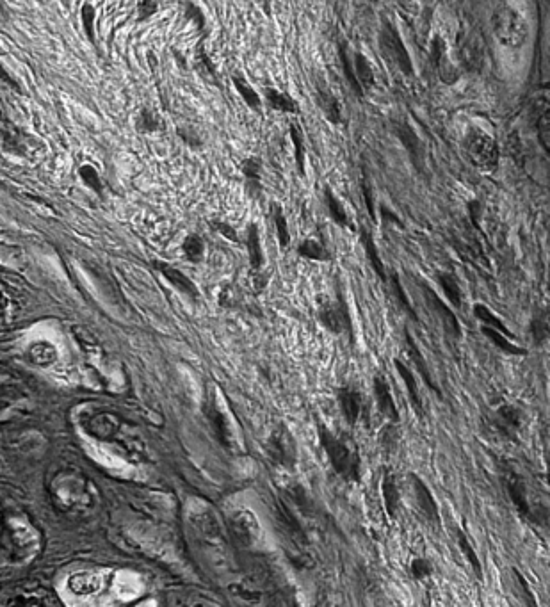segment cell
Returning a JSON list of instances; mask_svg holds the SVG:
<instances>
[{
  "label": "cell",
  "instance_id": "cell-11",
  "mask_svg": "<svg viewBox=\"0 0 550 607\" xmlns=\"http://www.w3.org/2000/svg\"><path fill=\"white\" fill-rule=\"evenodd\" d=\"M374 390H376V396H378L381 412L385 413V415H389L390 419L397 421L396 403H394V399H392V394H390L389 385H387L385 378L378 376V378L374 380Z\"/></svg>",
  "mask_w": 550,
  "mask_h": 607
},
{
  "label": "cell",
  "instance_id": "cell-23",
  "mask_svg": "<svg viewBox=\"0 0 550 607\" xmlns=\"http://www.w3.org/2000/svg\"><path fill=\"white\" fill-rule=\"evenodd\" d=\"M397 136H399V139L405 143L406 148L410 150V154L413 155V159H415V161H417V159H422L421 141H419L417 136H415V132H413L412 127H408L406 123L399 125V127H397Z\"/></svg>",
  "mask_w": 550,
  "mask_h": 607
},
{
  "label": "cell",
  "instance_id": "cell-41",
  "mask_svg": "<svg viewBox=\"0 0 550 607\" xmlns=\"http://www.w3.org/2000/svg\"><path fill=\"white\" fill-rule=\"evenodd\" d=\"M362 189H364L365 203H367L369 214H371V218L376 221V214H374L373 187H371V184L367 182L365 177L364 180H362Z\"/></svg>",
  "mask_w": 550,
  "mask_h": 607
},
{
  "label": "cell",
  "instance_id": "cell-35",
  "mask_svg": "<svg viewBox=\"0 0 550 607\" xmlns=\"http://www.w3.org/2000/svg\"><path fill=\"white\" fill-rule=\"evenodd\" d=\"M56 357V351L47 346V344H38V346H34L33 348V360L34 362H38V364L45 365L50 364L52 360Z\"/></svg>",
  "mask_w": 550,
  "mask_h": 607
},
{
  "label": "cell",
  "instance_id": "cell-21",
  "mask_svg": "<svg viewBox=\"0 0 550 607\" xmlns=\"http://www.w3.org/2000/svg\"><path fill=\"white\" fill-rule=\"evenodd\" d=\"M406 346H408L410 357H412L413 362H415V365H417V369H419V373L422 374V378L426 380V383H428L431 389H435V383H433V380H431L428 365H426V362H424V357H422L421 351H419L417 344H415V340H413L412 335H410L408 332H406Z\"/></svg>",
  "mask_w": 550,
  "mask_h": 607
},
{
  "label": "cell",
  "instance_id": "cell-29",
  "mask_svg": "<svg viewBox=\"0 0 550 607\" xmlns=\"http://www.w3.org/2000/svg\"><path fill=\"white\" fill-rule=\"evenodd\" d=\"M291 138L296 148V162L301 175H305V143H303V132L298 123H291Z\"/></svg>",
  "mask_w": 550,
  "mask_h": 607
},
{
  "label": "cell",
  "instance_id": "cell-33",
  "mask_svg": "<svg viewBox=\"0 0 550 607\" xmlns=\"http://www.w3.org/2000/svg\"><path fill=\"white\" fill-rule=\"evenodd\" d=\"M531 333H533L536 344H542L543 340L549 337V316L545 312L534 317L533 324H531Z\"/></svg>",
  "mask_w": 550,
  "mask_h": 607
},
{
  "label": "cell",
  "instance_id": "cell-18",
  "mask_svg": "<svg viewBox=\"0 0 550 607\" xmlns=\"http://www.w3.org/2000/svg\"><path fill=\"white\" fill-rule=\"evenodd\" d=\"M474 314L478 317L479 321L485 323L486 328H492L495 332L502 333V335H511L510 330L506 328V324L502 323L499 317L495 316L494 312L490 308L476 303L474 305Z\"/></svg>",
  "mask_w": 550,
  "mask_h": 607
},
{
  "label": "cell",
  "instance_id": "cell-39",
  "mask_svg": "<svg viewBox=\"0 0 550 607\" xmlns=\"http://www.w3.org/2000/svg\"><path fill=\"white\" fill-rule=\"evenodd\" d=\"M460 545H462L463 552H465V554L469 556L470 565H472V568H474V572H476V575H478V577H481V574H483V572H481V565H479V561L478 558H476V554L472 552V547H470L469 542L465 540V536L463 535H460Z\"/></svg>",
  "mask_w": 550,
  "mask_h": 607
},
{
  "label": "cell",
  "instance_id": "cell-8",
  "mask_svg": "<svg viewBox=\"0 0 550 607\" xmlns=\"http://www.w3.org/2000/svg\"><path fill=\"white\" fill-rule=\"evenodd\" d=\"M321 323L333 333H342L344 330H351V321L346 308L335 307V305H326L319 312Z\"/></svg>",
  "mask_w": 550,
  "mask_h": 607
},
{
  "label": "cell",
  "instance_id": "cell-26",
  "mask_svg": "<svg viewBox=\"0 0 550 607\" xmlns=\"http://www.w3.org/2000/svg\"><path fill=\"white\" fill-rule=\"evenodd\" d=\"M483 333H485L488 339L494 342L497 348L502 349L504 353H510V355H526V349L518 348V346H515L513 342H510V340H508V337H506V335H502V333L495 332V330H492V328H486V326H483Z\"/></svg>",
  "mask_w": 550,
  "mask_h": 607
},
{
  "label": "cell",
  "instance_id": "cell-17",
  "mask_svg": "<svg viewBox=\"0 0 550 607\" xmlns=\"http://www.w3.org/2000/svg\"><path fill=\"white\" fill-rule=\"evenodd\" d=\"M360 237H362V244H364L365 253H367V257H369V260H371L374 271H376L381 280L385 282V280H387V275H385V266H383L380 253H378V248H376V244H374L373 235L369 234V232H365V230H362Z\"/></svg>",
  "mask_w": 550,
  "mask_h": 607
},
{
  "label": "cell",
  "instance_id": "cell-30",
  "mask_svg": "<svg viewBox=\"0 0 550 607\" xmlns=\"http://www.w3.org/2000/svg\"><path fill=\"white\" fill-rule=\"evenodd\" d=\"M232 81H234L235 90L241 93L244 102H246L251 109H260V98L259 95H257V91L253 90L250 84L244 81L243 77H234Z\"/></svg>",
  "mask_w": 550,
  "mask_h": 607
},
{
  "label": "cell",
  "instance_id": "cell-40",
  "mask_svg": "<svg viewBox=\"0 0 550 607\" xmlns=\"http://www.w3.org/2000/svg\"><path fill=\"white\" fill-rule=\"evenodd\" d=\"M93 18H95L93 8L89 4H84V8H82V20H84V29H86V33H88L91 40L95 38V34H93Z\"/></svg>",
  "mask_w": 550,
  "mask_h": 607
},
{
  "label": "cell",
  "instance_id": "cell-38",
  "mask_svg": "<svg viewBox=\"0 0 550 607\" xmlns=\"http://www.w3.org/2000/svg\"><path fill=\"white\" fill-rule=\"evenodd\" d=\"M81 177L88 186L93 187L95 191H102V184H100V179H98L97 171L93 170L91 166H82L81 168Z\"/></svg>",
  "mask_w": 550,
  "mask_h": 607
},
{
  "label": "cell",
  "instance_id": "cell-15",
  "mask_svg": "<svg viewBox=\"0 0 550 607\" xmlns=\"http://www.w3.org/2000/svg\"><path fill=\"white\" fill-rule=\"evenodd\" d=\"M355 77L362 90H373L374 88V73L373 68L369 65V61L362 54H355Z\"/></svg>",
  "mask_w": 550,
  "mask_h": 607
},
{
  "label": "cell",
  "instance_id": "cell-4",
  "mask_svg": "<svg viewBox=\"0 0 550 607\" xmlns=\"http://www.w3.org/2000/svg\"><path fill=\"white\" fill-rule=\"evenodd\" d=\"M380 47L383 50L385 57L392 61L394 65L405 73V75H412L413 65L410 54L406 50L405 43L401 40V36L397 33L396 29L390 24H385V29L380 34Z\"/></svg>",
  "mask_w": 550,
  "mask_h": 607
},
{
  "label": "cell",
  "instance_id": "cell-9",
  "mask_svg": "<svg viewBox=\"0 0 550 607\" xmlns=\"http://www.w3.org/2000/svg\"><path fill=\"white\" fill-rule=\"evenodd\" d=\"M155 268L159 269L162 276H166L168 282H170L173 287H177L178 291L184 292V294L191 296V298H195V300L200 296V292L196 289V285L193 284L182 271L171 268V266L164 264V262H155Z\"/></svg>",
  "mask_w": 550,
  "mask_h": 607
},
{
  "label": "cell",
  "instance_id": "cell-42",
  "mask_svg": "<svg viewBox=\"0 0 550 607\" xmlns=\"http://www.w3.org/2000/svg\"><path fill=\"white\" fill-rule=\"evenodd\" d=\"M155 9H157V4H154V2H141L139 4V15H141V18H148L150 15H154Z\"/></svg>",
  "mask_w": 550,
  "mask_h": 607
},
{
  "label": "cell",
  "instance_id": "cell-28",
  "mask_svg": "<svg viewBox=\"0 0 550 607\" xmlns=\"http://www.w3.org/2000/svg\"><path fill=\"white\" fill-rule=\"evenodd\" d=\"M324 193H326V203H328V211H330V216H332L333 221H335V223H339L340 227L348 228V214H346V211H344L342 203H340L339 200L333 196L330 189H326Z\"/></svg>",
  "mask_w": 550,
  "mask_h": 607
},
{
  "label": "cell",
  "instance_id": "cell-20",
  "mask_svg": "<svg viewBox=\"0 0 550 607\" xmlns=\"http://www.w3.org/2000/svg\"><path fill=\"white\" fill-rule=\"evenodd\" d=\"M396 367L399 374H401V378L405 380L406 389H408V394H410V399H412L413 406H415V410L417 412H422V401L421 396H419V389H417V385H415V378H413V374L410 373V369L406 367L401 360H396Z\"/></svg>",
  "mask_w": 550,
  "mask_h": 607
},
{
  "label": "cell",
  "instance_id": "cell-43",
  "mask_svg": "<svg viewBox=\"0 0 550 607\" xmlns=\"http://www.w3.org/2000/svg\"><path fill=\"white\" fill-rule=\"evenodd\" d=\"M216 227H218L219 232L223 235H227L228 239H232V241H237V237H235V232L232 228L225 225V223H214Z\"/></svg>",
  "mask_w": 550,
  "mask_h": 607
},
{
  "label": "cell",
  "instance_id": "cell-2",
  "mask_svg": "<svg viewBox=\"0 0 550 607\" xmlns=\"http://www.w3.org/2000/svg\"><path fill=\"white\" fill-rule=\"evenodd\" d=\"M492 29L495 38L508 49H520L522 45H526L529 38V25L526 18L510 4H501L495 8L492 15Z\"/></svg>",
  "mask_w": 550,
  "mask_h": 607
},
{
  "label": "cell",
  "instance_id": "cell-34",
  "mask_svg": "<svg viewBox=\"0 0 550 607\" xmlns=\"http://www.w3.org/2000/svg\"><path fill=\"white\" fill-rule=\"evenodd\" d=\"M243 173L246 180L250 182L251 186L260 187V177H262V166L257 159H246L243 162Z\"/></svg>",
  "mask_w": 550,
  "mask_h": 607
},
{
  "label": "cell",
  "instance_id": "cell-3",
  "mask_svg": "<svg viewBox=\"0 0 550 607\" xmlns=\"http://www.w3.org/2000/svg\"><path fill=\"white\" fill-rule=\"evenodd\" d=\"M465 152L478 170L494 171L499 164V146L485 130H469V134L465 136Z\"/></svg>",
  "mask_w": 550,
  "mask_h": 607
},
{
  "label": "cell",
  "instance_id": "cell-44",
  "mask_svg": "<svg viewBox=\"0 0 550 607\" xmlns=\"http://www.w3.org/2000/svg\"><path fill=\"white\" fill-rule=\"evenodd\" d=\"M4 307H6V300H4V294L0 292V312L4 310Z\"/></svg>",
  "mask_w": 550,
  "mask_h": 607
},
{
  "label": "cell",
  "instance_id": "cell-37",
  "mask_svg": "<svg viewBox=\"0 0 550 607\" xmlns=\"http://www.w3.org/2000/svg\"><path fill=\"white\" fill-rule=\"evenodd\" d=\"M392 289H394V292H396V296L399 298V303H401V305H403V307L410 312V316H412L413 319H417L415 312H413V307L410 305L408 298H406L405 291H403V287H401V282H399L397 275H392Z\"/></svg>",
  "mask_w": 550,
  "mask_h": 607
},
{
  "label": "cell",
  "instance_id": "cell-32",
  "mask_svg": "<svg viewBox=\"0 0 550 607\" xmlns=\"http://www.w3.org/2000/svg\"><path fill=\"white\" fill-rule=\"evenodd\" d=\"M273 219H275L276 230H278V239H280V246L287 248L291 243V234H289V228H287V219H285L284 211L273 205Z\"/></svg>",
  "mask_w": 550,
  "mask_h": 607
},
{
  "label": "cell",
  "instance_id": "cell-25",
  "mask_svg": "<svg viewBox=\"0 0 550 607\" xmlns=\"http://www.w3.org/2000/svg\"><path fill=\"white\" fill-rule=\"evenodd\" d=\"M538 120H536V130H538V139L542 143L545 152H550V114L549 106H543L542 109H538Z\"/></svg>",
  "mask_w": 550,
  "mask_h": 607
},
{
  "label": "cell",
  "instance_id": "cell-31",
  "mask_svg": "<svg viewBox=\"0 0 550 607\" xmlns=\"http://www.w3.org/2000/svg\"><path fill=\"white\" fill-rule=\"evenodd\" d=\"M182 248H184L187 259L191 260V262H200L203 259L205 244H203V239L200 235H189Z\"/></svg>",
  "mask_w": 550,
  "mask_h": 607
},
{
  "label": "cell",
  "instance_id": "cell-27",
  "mask_svg": "<svg viewBox=\"0 0 550 607\" xmlns=\"http://www.w3.org/2000/svg\"><path fill=\"white\" fill-rule=\"evenodd\" d=\"M340 59H342V66H344V75H346V79H348L349 86H351V90H355L356 95L358 97H364V90L360 88V84L356 81L355 77V66L351 63V57H349L348 47H346V43H342L340 45Z\"/></svg>",
  "mask_w": 550,
  "mask_h": 607
},
{
  "label": "cell",
  "instance_id": "cell-6",
  "mask_svg": "<svg viewBox=\"0 0 550 607\" xmlns=\"http://www.w3.org/2000/svg\"><path fill=\"white\" fill-rule=\"evenodd\" d=\"M463 65L470 70H478L483 63V38L476 33H465L458 43Z\"/></svg>",
  "mask_w": 550,
  "mask_h": 607
},
{
  "label": "cell",
  "instance_id": "cell-16",
  "mask_svg": "<svg viewBox=\"0 0 550 607\" xmlns=\"http://www.w3.org/2000/svg\"><path fill=\"white\" fill-rule=\"evenodd\" d=\"M323 440L326 442L328 453L332 456L335 467H337L340 472H346V469L351 467V465H349L348 451L344 449V446H340L339 442H337L335 438L330 437L328 433H324Z\"/></svg>",
  "mask_w": 550,
  "mask_h": 607
},
{
  "label": "cell",
  "instance_id": "cell-10",
  "mask_svg": "<svg viewBox=\"0 0 550 607\" xmlns=\"http://www.w3.org/2000/svg\"><path fill=\"white\" fill-rule=\"evenodd\" d=\"M234 524L239 529V535L243 536L244 540L248 543H257L262 538V531H260L259 522L255 515H251L248 511L239 513L234 518Z\"/></svg>",
  "mask_w": 550,
  "mask_h": 607
},
{
  "label": "cell",
  "instance_id": "cell-19",
  "mask_svg": "<svg viewBox=\"0 0 550 607\" xmlns=\"http://www.w3.org/2000/svg\"><path fill=\"white\" fill-rule=\"evenodd\" d=\"M438 282L442 285V291H444L445 298L449 300V303L454 308L462 307V291H460V285L454 280L453 275L440 273L438 275Z\"/></svg>",
  "mask_w": 550,
  "mask_h": 607
},
{
  "label": "cell",
  "instance_id": "cell-36",
  "mask_svg": "<svg viewBox=\"0 0 550 607\" xmlns=\"http://www.w3.org/2000/svg\"><path fill=\"white\" fill-rule=\"evenodd\" d=\"M138 127L141 130L154 132V130L161 129V122H159V118L152 111H146L145 109L143 113L139 114Z\"/></svg>",
  "mask_w": 550,
  "mask_h": 607
},
{
  "label": "cell",
  "instance_id": "cell-22",
  "mask_svg": "<svg viewBox=\"0 0 550 607\" xmlns=\"http://www.w3.org/2000/svg\"><path fill=\"white\" fill-rule=\"evenodd\" d=\"M340 405L342 410L346 413L349 422H355L360 412V396L356 394L355 390L342 389L340 390Z\"/></svg>",
  "mask_w": 550,
  "mask_h": 607
},
{
  "label": "cell",
  "instance_id": "cell-1",
  "mask_svg": "<svg viewBox=\"0 0 550 607\" xmlns=\"http://www.w3.org/2000/svg\"><path fill=\"white\" fill-rule=\"evenodd\" d=\"M143 583L138 574L111 570H84L63 579L59 595L68 607H111L138 597Z\"/></svg>",
  "mask_w": 550,
  "mask_h": 607
},
{
  "label": "cell",
  "instance_id": "cell-24",
  "mask_svg": "<svg viewBox=\"0 0 550 607\" xmlns=\"http://www.w3.org/2000/svg\"><path fill=\"white\" fill-rule=\"evenodd\" d=\"M298 253H300L301 257H305V259L310 260H330V251L324 248L323 244L317 243L314 239H308V241H303V243L298 246Z\"/></svg>",
  "mask_w": 550,
  "mask_h": 607
},
{
  "label": "cell",
  "instance_id": "cell-5",
  "mask_svg": "<svg viewBox=\"0 0 550 607\" xmlns=\"http://www.w3.org/2000/svg\"><path fill=\"white\" fill-rule=\"evenodd\" d=\"M424 291L428 292L429 305L437 312V316L442 319V326H444L445 333L449 337L454 339H460L462 337V326L458 323V319L453 314V310L445 305L444 301L440 300L437 296V292L433 291L428 284H422Z\"/></svg>",
  "mask_w": 550,
  "mask_h": 607
},
{
  "label": "cell",
  "instance_id": "cell-13",
  "mask_svg": "<svg viewBox=\"0 0 550 607\" xmlns=\"http://www.w3.org/2000/svg\"><path fill=\"white\" fill-rule=\"evenodd\" d=\"M246 244H248V251H250L251 268H253V271H259L264 266V253H262V246H260L259 227L257 225L248 227Z\"/></svg>",
  "mask_w": 550,
  "mask_h": 607
},
{
  "label": "cell",
  "instance_id": "cell-7",
  "mask_svg": "<svg viewBox=\"0 0 550 607\" xmlns=\"http://www.w3.org/2000/svg\"><path fill=\"white\" fill-rule=\"evenodd\" d=\"M431 61H433V66H435L438 75L442 77V81L447 82V84H453L458 79V72H456V68L449 61L447 52H445L444 41H442V38H438V36L433 41V45H431Z\"/></svg>",
  "mask_w": 550,
  "mask_h": 607
},
{
  "label": "cell",
  "instance_id": "cell-12",
  "mask_svg": "<svg viewBox=\"0 0 550 607\" xmlns=\"http://www.w3.org/2000/svg\"><path fill=\"white\" fill-rule=\"evenodd\" d=\"M317 102H319V106L323 109L324 116H326L328 122L333 123V125H339L342 122L339 100L333 97L330 91L319 90Z\"/></svg>",
  "mask_w": 550,
  "mask_h": 607
},
{
  "label": "cell",
  "instance_id": "cell-45",
  "mask_svg": "<svg viewBox=\"0 0 550 607\" xmlns=\"http://www.w3.org/2000/svg\"><path fill=\"white\" fill-rule=\"evenodd\" d=\"M139 607H155V602H148V604H141Z\"/></svg>",
  "mask_w": 550,
  "mask_h": 607
},
{
  "label": "cell",
  "instance_id": "cell-14",
  "mask_svg": "<svg viewBox=\"0 0 550 607\" xmlns=\"http://www.w3.org/2000/svg\"><path fill=\"white\" fill-rule=\"evenodd\" d=\"M266 98L269 102V106L273 107L275 111L280 113L294 114L298 113V106L296 102L292 100L289 95H285L282 91L273 90V88H266Z\"/></svg>",
  "mask_w": 550,
  "mask_h": 607
}]
</instances>
